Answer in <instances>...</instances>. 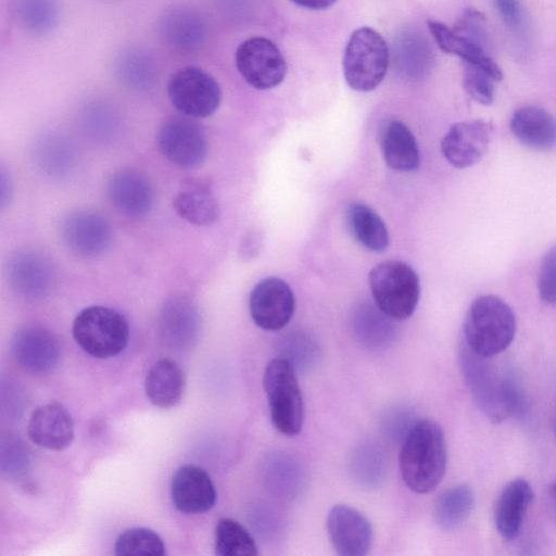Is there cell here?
Segmentation results:
<instances>
[{
    "mask_svg": "<svg viewBox=\"0 0 556 556\" xmlns=\"http://www.w3.org/2000/svg\"><path fill=\"white\" fill-rule=\"evenodd\" d=\"M29 456L27 446L13 435L1 439V468L8 475H20L28 466Z\"/></svg>",
    "mask_w": 556,
    "mask_h": 556,
    "instance_id": "cell-40",
    "label": "cell"
},
{
    "mask_svg": "<svg viewBox=\"0 0 556 556\" xmlns=\"http://www.w3.org/2000/svg\"><path fill=\"white\" fill-rule=\"evenodd\" d=\"M12 11L17 24L34 35L50 33L60 18L55 0H13Z\"/></svg>",
    "mask_w": 556,
    "mask_h": 556,
    "instance_id": "cell-33",
    "label": "cell"
},
{
    "mask_svg": "<svg viewBox=\"0 0 556 556\" xmlns=\"http://www.w3.org/2000/svg\"><path fill=\"white\" fill-rule=\"evenodd\" d=\"M493 3L503 22L513 31H521L523 15L519 0H493Z\"/></svg>",
    "mask_w": 556,
    "mask_h": 556,
    "instance_id": "cell-42",
    "label": "cell"
},
{
    "mask_svg": "<svg viewBox=\"0 0 556 556\" xmlns=\"http://www.w3.org/2000/svg\"><path fill=\"white\" fill-rule=\"evenodd\" d=\"M375 304L394 320L410 317L420 296V281L416 271L402 261H386L368 275Z\"/></svg>",
    "mask_w": 556,
    "mask_h": 556,
    "instance_id": "cell-5",
    "label": "cell"
},
{
    "mask_svg": "<svg viewBox=\"0 0 556 556\" xmlns=\"http://www.w3.org/2000/svg\"><path fill=\"white\" fill-rule=\"evenodd\" d=\"M495 77L481 66L465 63L463 84L466 92L477 102L489 105L493 102Z\"/></svg>",
    "mask_w": 556,
    "mask_h": 556,
    "instance_id": "cell-39",
    "label": "cell"
},
{
    "mask_svg": "<svg viewBox=\"0 0 556 556\" xmlns=\"http://www.w3.org/2000/svg\"><path fill=\"white\" fill-rule=\"evenodd\" d=\"M111 203L126 216L147 215L153 205V189L148 178L135 169L115 172L108 182Z\"/></svg>",
    "mask_w": 556,
    "mask_h": 556,
    "instance_id": "cell-19",
    "label": "cell"
},
{
    "mask_svg": "<svg viewBox=\"0 0 556 556\" xmlns=\"http://www.w3.org/2000/svg\"><path fill=\"white\" fill-rule=\"evenodd\" d=\"M554 432H555V437H556V416H555V419H554Z\"/></svg>",
    "mask_w": 556,
    "mask_h": 556,
    "instance_id": "cell-46",
    "label": "cell"
},
{
    "mask_svg": "<svg viewBox=\"0 0 556 556\" xmlns=\"http://www.w3.org/2000/svg\"><path fill=\"white\" fill-rule=\"evenodd\" d=\"M160 328L172 346H189L200 328V315L192 300L185 295L168 299L161 309Z\"/></svg>",
    "mask_w": 556,
    "mask_h": 556,
    "instance_id": "cell-22",
    "label": "cell"
},
{
    "mask_svg": "<svg viewBox=\"0 0 556 556\" xmlns=\"http://www.w3.org/2000/svg\"><path fill=\"white\" fill-rule=\"evenodd\" d=\"M176 214L197 226L214 224L219 216V204L211 187L199 179L186 180L173 199Z\"/></svg>",
    "mask_w": 556,
    "mask_h": 556,
    "instance_id": "cell-23",
    "label": "cell"
},
{
    "mask_svg": "<svg viewBox=\"0 0 556 556\" xmlns=\"http://www.w3.org/2000/svg\"><path fill=\"white\" fill-rule=\"evenodd\" d=\"M393 320L376 304H363L355 311L352 324L354 333L363 345L371 350H382L395 338Z\"/></svg>",
    "mask_w": 556,
    "mask_h": 556,
    "instance_id": "cell-29",
    "label": "cell"
},
{
    "mask_svg": "<svg viewBox=\"0 0 556 556\" xmlns=\"http://www.w3.org/2000/svg\"><path fill=\"white\" fill-rule=\"evenodd\" d=\"M167 97L172 105L185 116L205 118L218 110L222 89L217 80L203 68L188 65L170 76Z\"/></svg>",
    "mask_w": 556,
    "mask_h": 556,
    "instance_id": "cell-8",
    "label": "cell"
},
{
    "mask_svg": "<svg viewBox=\"0 0 556 556\" xmlns=\"http://www.w3.org/2000/svg\"><path fill=\"white\" fill-rule=\"evenodd\" d=\"M516 317L501 298L480 295L470 304L464 324V344L472 352L495 357L513 342Z\"/></svg>",
    "mask_w": 556,
    "mask_h": 556,
    "instance_id": "cell-3",
    "label": "cell"
},
{
    "mask_svg": "<svg viewBox=\"0 0 556 556\" xmlns=\"http://www.w3.org/2000/svg\"><path fill=\"white\" fill-rule=\"evenodd\" d=\"M427 25L438 47L443 52L459 56L464 63L481 66L491 73L497 81L502 80L501 67L486 53L484 48L438 21L428 20Z\"/></svg>",
    "mask_w": 556,
    "mask_h": 556,
    "instance_id": "cell-27",
    "label": "cell"
},
{
    "mask_svg": "<svg viewBox=\"0 0 556 556\" xmlns=\"http://www.w3.org/2000/svg\"><path fill=\"white\" fill-rule=\"evenodd\" d=\"M235 61L243 79L260 90L277 87L283 81L288 71L280 50L265 37H252L240 43Z\"/></svg>",
    "mask_w": 556,
    "mask_h": 556,
    "instance_id": "cell-9",
    "label": "cell"
},
{
    "mask_svg": "<svg viewBox=\"0 0 556 556\" xmlns=\"http://www.w3.org/2000/svg\"><path fill=\"white\" fill-rule=\"evenodd\" d=\"M157 144L169 162L182 168H193L202 164L208 148L203 128L186 117L165 121L157 134Z\"/></svg>",
    "mask_w": 556,
    "mask_h": 556,
    "instance_id": "cell-10",
    "label": "cell"
},
{
    "mask_svg": "<svg viewBox=\"0 0 556 556\" xmlns=\"http://www.w3.org/2000/svg\"><path fill=\"white\" fill-rule=\"evenodd\" d=\"M114 73L118 81L135 92H147L159 79L154 58L146 50L129 47L122 50L114 60Z\"/></svg>",
    "mask_w": 556,
    "mask_h": 556,
    "instance_id": "cell-26",
    "label": "cell"
},
{
    "mask_svg": "<svg viewBox=\"0 0 556 556\" xmlns=\"http://www.w3.org/2000/svg\"><path fill=\"white\" fill-rule=\"evenodd\" d=\"M447 462L444 432L430 419L414 422L403 437L400 469L403 481L416 493H428L441 482Z\"/></svg>",
    "mask_w": 556,
    "mask_h": 556,
    "instance_id": "cell-2",
    "label": "cell"
},
{
    "mask_svg": "<svg viewBox=\"0 0 556 556\" xmlns=\"http://www.w3.org/2000/svg\"><path fill=\"white\" fill-rule=\"evenodd\" d=\"M159 31L162 40L179 53H193L202 48L207 35L204 17L187 7L167 10L160 18Z\"/></svg>",
    "mask_w": 556,
    "mask_h": 556,
    "instance_id": "cell-17",
    "label": "cell"
},
{
    "mask_svg": "<svg viewBox=\"0 0 556 556\" xmlns=\"http://www.w3.org/2000/svg\"><path fill=\"white\" fill-rule=\"evenodd\" d=\"M184 389V372L174 359L160 358L147 372L144 391L149 401L157 407L176 406L182 397Z\"/></svg>",
    "mask_w": 556,
    "mask_h": 556,
    "instance_id": "cell-25",
    "label": "cell"
},
{
    "mask_svg": "<svg viewBox=\"0 0 556 556\" xmlns=\"http://www.w3.org/2000/svg\"><path fill=\"white\" fill-rule=\"evenodd\" d=\"M12 352L16 362L31 372L50 371L59 362L56 337L39 325L21 327L13 336Z\"/></svg>",
    "mask_w": 556,
    "mask_h": 556,
    "instance_id": "cell-15",
    "label": "cell"
},
{
    "mask_svg": "<svg viewBox=\"0 0 556 556\" xmlns=\"http://www.w3.org/2000/svg\"><path fill=\"white\" fill-rule=\"evenodd\" d=\"M216 496L211 477L198 466L185 465L172 478V502L184 514L195 515L210 510L215 505Z\"/></svg>",
    "mask_w": 556,
    "mask_h": 556,
    "instance_id": "cell-16",
    "label": "cell"
},
{
    "mask_svg": "<svg viewBox=\"0 0 556 556\" xmlns=\"http://www.w3.org/2000/svg\"><path fill=\"white\" fill-rule=\"evenodd\" d=\"M492 132V124L483 119L456 123L441 141L442 154L456 168L470 167L486 153Z\"/></svg>",
    "mask_w": 556,
    "mask_h": 556,
    "instance_id": "cell-14",
    "label": "cell"
},
{
    "mask_svg": "<svg viewBox=\"0 0 556 556\" xmlns=\"http://www.w3.org/2000/svg\"><path fill=\"white\" fill-rule=\"evenodd\" d=\"M263 471L266 488L279 498L292 500L304 486L305 477L301 465L287 455L270 456Z\"/></svg>",
    "mask_w": 556,
    "mask_h": 556,
    "instance_id": "cell-31",
    "label": "cell"
},
{
    "mask_svg": "<svg viewBox=\"0 0 556 556\" xmlns=\"http://www.w3.org/2000/svg\"><path fill=\"white\" fill-rule=\"evenodd\" d=\"M548 494H549L551 502L554 506V509L556 511V480L549 485Z\"/></svg>",
    "mask_w": 556,
    "mask_h": 556,
    "instance_id": "cell-45",
    "label": "cell"
},
{
    "mask_svg": "<svg viewBox=\"0 0 556 556\" xmlns=\"http://www.w3.org/2000/svg\"><path fill=\"white\" fill-rule=\"evenodd\" d=\"M36 162L48 175H65L73 164V151L68 142L58 136L41 139L35 150Z\"/></svg>",
    "mask_w": 556,
    "mask_h": 556,
    "instance_id": "cell-36",
    "label": "cell"
},
{
    "mask_svg": "<svg viewBox=\"0 0 556 556\" xmlns=\"http://www.w3.org/2000/svg\"><path fill=\"white\" fill-rule=\"evenodd\" d=\"M327 534L334 551L342 556H364L372 543V528L357 509L339 504L328 513Z\"/></svg>",
    "mask_w": 556,
    "mask_h": 556,
    "instance_id": "cell-13",
    "label": "cell"
},
{
    "mask_svg": "<svg viewBox=\"0 0 556 556\" xmlns=\"http://www.w3.org/2000/svg\"><path fill=\"white\" fill-rule=\"evenodd\" d=\"M264 390L274 427L287 437L302 430L304 403L296 369L283 357L271 359L264 371Z\"/></svg>",
    "mask_w": 556,
    "mask_h": 556,
    "instance_id": "cell-4",
    "label": "cell"
},
{
    "mask_svg": "<svg viewBox=\"0 0 556 556\" xmlns=\"http://www.w3.org/2000/svg\"><path fill=\"white\" fill-rule=\"evenodd\" d=\"M279 350L281 356L295 369H308L319 357V348L312 336L304 331H292L281 338Z\"/></svg>",
    "mask_w": 556,
    "mask_h": 556,
    "instance_id": "cell-38",
    "label": "cell"
},
{
    "mask_svg": "<svg viewBox=\"0 0 556 556\" xmlns=\"http://www.w3.org/2000/svg\"><path fill=\"white\" fill-rule=\"evenodd\" d=\"M381 148L383 159L392 169L407 173L418 168L420 155L417 141L402 122L388 124L382 134Z\"/></svg>",
    "mask_w": 556,
    "mask_h": 556,
    "instance_id": "cell-28",
    "label": "cell"
},
{
    "mask_svg": "<svg viewBox=\"0 0 556 556\" xmlns=\"http://www.w3.org/2000/svg\"><path fill=\"white\" fill-rule=\"evenodd\" d=\"M60 233L63 243L72 253L84 258H94L111 247L113 229L109 220L93 211H76L61 222Z\"/></svg>",
    "mask_w": 556,
    "mask_h": 556,
    "instance_id": "cell-11",
    "label": "cell"
},
{
    "mask_svg": "<svg viewBox=\"0 0 556 556\" xmlns=\"http://www.w3.org/2000/svg\"><path fill=\"white\" fill-rule=\"evenodd\" d=\"M538 290L543 302L556 305V244L548 249L542 258Z\"/></svg>",
    "mask_w": 556,
    "mask_h": 556,
    "instance_id": "cell-41",
    "label": "cell"
},
{
    "mask_svg": "<svg viewBox=\"0 0 556 556\" xmlns=\"http://www.w3.org/2000/svg\"><path fill=\"white\" fill-rule=\"evenodd\" d=\"M388 64V45L378 31L365 26L352 33L344 51L343 74L353 90L376 89L386 76Z\"/></svg>",
    "mask_w": 556,
    "mask_h": 556,
    "instance_id": "cell-7",
    "label": "cell"
},
{
    "mask_svg": "<svg viewBox=\"0 0 556 556\" xmlns=\"http://www.w3.org/2000/svg\"><path fill=\"white\" fill-rule=\"evenodd\" d=\"M532 500V488L522 478L514 479L503 488L494 510L495 527L503 539L513 541L520 534Z\"/></svg>",
    "mask_w": 556,
    "mask_h": 556,
    "instance_id": "cell-21",
    "label": "cell"
},
{
    "mask_svg": "<svg viewBox=\"0 0 556 556\" xmlns=\"http://www.w3.org/2000/svg\"><path fill=\"white\" fill-rule=\"evenodd\" d=\"M72 333L87 354L96 358H110L126 348L129 326L124 315L116 309L92 305L77 314Z\"/></svg>",
    "mask_w": 556,
    "mask_h": 556,
    "instance_id": "cell-6",
    "label": "cell"
},
{
    "mask_svg": "<svg viewBox=\"0 0 556 556\" xmlns=\"http://www.w3.org/2000/svg\"><path fill=\"white\" fill-rule=\"evenodd\" d=\"M293 3L309 10H325L331 7L336 0H291Z\"/></svg>",
    "mask_w": 556,
    "mask_h": 556,
    "instance_id": "cell-44",
    "label": "cell"
},
{
    "mask_svg": "<svg viewBox=\"0 0 556 556\" xmlns=\"http://www.w3.org/2000/svg\"><path fill=\"white\" fill-rule=\"evenodd\" d=\"M29 439L38 446L60 451L74 439V422L66 408L58 402L37 407L27 425Z\"/></svg>",
    "mask_w": 556,
    "mask_h": 556,
    "instance_id": "cell-18",
    "label": "cell"
},
{
    "mask_svg": "<svg viewBox=\"0 0 556 556\" xmlns=\"http://www.w3.org/2000/svg\"><path fill=\"white\" fill-rule=\"evenodd\" d=\"M351 472L359 484L368 488L379 485L386 475L383 451L372 443L358 446L351 458Z\"/></svg>",
    "mask_w": 556,
    "mask_h": 556,
    "instance_id": "cell-35",
    "label": "cell"
},
{
    "mask_svg": "<svg viewBox=\"0 0 556 556\" xmlns=\"http://www.w3.org/2000/svg\"><path fill=\"white\" fill-rule=\"evenodd\" d=\"M294 306L293 291L280 278L262 279L250 294L251 317L257 327L266 331L285 328L293 316Z\"/></svg>",
    "mask_w": 556,
    "mask_h": 556,
    "instance_id": "cell-12",
    "label": "cell"
},
{
    "mask_svg": "<svg viewBox=\"0 0 556 556\" xmlns=\"http://www.w3.org/2000/svg\"><path fill=\"white\" fill-rule=\"evenodd\" d=\"M475 505L472 489L466 484L452 486L435 500L433 519L444 531L459 528L470 516Z\"/></svg>",
    "mask_w": 556,
    "mask_h": 556,
    "instance_id": "cell-32",
    "label": "cell"
},
{
    "mask_svg": "<svg viewBox=\"0 0 556 556\" xmlns=\"http://www.w3.org/2000/svg\"><path fill=\"white\" fill-rule=\"evenodd\" d=\"M8 278L12 289L27 299L45 295L53 282L50 262L34 251H20L10 258Z\"/></svg>",
    "mask_w": 556,
    "mask_h": 556,
    "instance_id": "cell-20",
    "label": "cell"
},
{
    "mask_svg": "<svg viewBox=\"0 0 556 556\" xmlns=\"http://www.w3.org/2000/svg\"><path fill=\"white\" fill-rule=\"evenodd\" d=\"M346 218L353 237L364 248L372 252L388 249V228L372 208L363 203H352L348 208Z\"/></svg>",
    "mask_w": 556,
    "mask_h": 556,
    "instance_id": "cell-30",
    "label": "cell"
},
{
    "mask_svg": "<svg viewBox=\"0 0 556 556\" xmlns=\"http://www.w3.org/2000/svg\"><path fill=\"white\" fill-rule=\"evenodd\" d=\"M510 129L529 148H556V116L542 108L528 105L516 110L510 118Z\"/></svg>",
    "mask_w": 556,
    "mask_h": 556,
    "instance_id": "cell-24",
    "label": "cell"
},
{
    "mask_svg": "<svg viewBox=\"0 0 556 556\" xmlns=\"http://www.w3.org/2000/svg\"><path fill=\"white\" fill-rule=\"evenodd\" d=\"M215 549L220 556H255L258 554L254 538L239 521L222 518L215 529Z\"/></svg>",
    "mask_w": 556,
    "mask_h": 556,
    "instance_id": "cell-34",
    "label": "cell"
},
{
    "mask_svg": "<svg viewBox=\"0 0 556 556\" xmlns=\"http://www.w3.org/2000/svg\"><path fill=\"white\" fill-rule=\"evenodd\" d=\"M494 357L479 355L464 342L459 348V366L469 393L481 413L492 422L498 424L510 416L526 412L525 396L505 367Z\"/></svg>",
    "mask_w": 556,
    "mask_h": 556,
    "instance_id": "cell-1",
    "label": "cell"
},
{
    "mask_svg": "<svg viewBox=\"0 0 556 556\" xmlns=\"http://www.w3.org/2000/svg\"><path fill=\"white\" fill-rule=\"evenodd\" d=\"M262 249V237L257 232L248 233L242 240L240 255L245 260L256 257Z\"/></svg>",
    "mask_w": 556,
    "mask_h": 556,
    "instance_id": "cell-43",
    "label": "cell"
},
{
    "mask_svg": "<svg viewBox=\"0 0 556 556\" xmlns=\"http://www.w3.org/2000/svg\"><path fill=\"white\" fill-rule=\"evenodd\" d=\"M116 555H153L165 554V543L151 529L137 527L121 533L115 542Z\"/></svg>",
    "mask_w": 556,
    "mask_h": 556,
    "instance_id": "cell-37",
    "label": "cell"
}]
</instances>
